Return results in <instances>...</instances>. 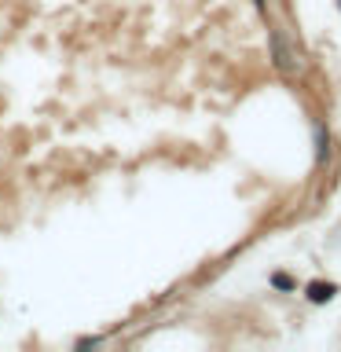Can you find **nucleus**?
I'll use <instances>...</instances> for the list:
<instances>
[{"mask_svg": "<svg viewBox=\"0 0 341 352\" xmlns=\"http://www.w3.org/2000/svg\"><path fill=\"white\" fill-rule=\"evenodd\" d=\"M272 59H275V66H279V70H286V74L297 66L294 55H290V48H286L283 37H279V30H272Z\"/></svg>", "mask_w": 341, "mask_h": 352, "instance_id": "nucleus-1", "label": "nucleus"}, {"mask_svg": "<svg viewBox=\"0 0 341 352\" xmlns=\"http://www.w3.org/2000/svg\"><path fill=\"white\" fill-rule=\"evenodd\" d=\"M312 129H316V165H327L330 158V132L323 121H312Z\"/></svg>", "mask_w": 341, "mask_h": 352, "instance_id": "nucleus-2", "label": "nucleus"}, {"mask_svg": "<svg viewBox=\"0 0 341 352\" xmlns=\"http://www.w3.org/2000/svg\"><path fill=\"white\" fill-rule=\"evenodd\" d=\"M334 294H338L334 283H308V301H316V305H327Z\"/></svg>", "mask_w": 341, "mask_h": 352, "instance_id": "nucleus-3", "label": "nucleus"}, {"mask_svg": "<svg viewBox=\"0 0 341 352\" xmlns=\"http://www.w3.org/2000/svg\"><path fill=\"white\" fill-rule=\"evenodd\" d=\"M272 286L275 290H297L294 275H286V272H272Z\"/></svg>", "mask_w": 341, "mask_h": 352, "instance_id": "nucleus-4", "label": "nucleus"}, {"mask_svg": "<svg viewBox=\"0 0 341 352\" xmlns=\"http://www.w3.org/2000/svg\"><path fill=\"white\" fill-rule=\"evenodd\" d=\"M92 345H99V338H81L77 341V349H92Z\"/></svg>", "mask_w": 341, "mask_h": 352, "instance_id": "nucleus-5", "label": "nucleus"}, {"mask_svg": "<svg viewBox=\"0 0 341 352\" xmlns=\"http://www.w3.org/2000/svg\"><path fill=\"white\" fill-rule=\"evenodd\" d=\"M253 4H257V11H261V15H264V0H253Z\"/></svg>", "mask_w": 341, "mask_h": 352, "instance_id": "nucleus-6", "label": "nucleus"}, {"mask_svg": "<svg viewBox=\"0 0 341 352\" xmlns=\"http://www.w3.org/2000/svg\"><path fill=\"white\" fill-rule=\"evenodd\" d=\"M338 4H341V0H338Z\"/></svg>", "mask_w": 341, "mask_h": 352, "instance_id": "nucleus-7", "label": "nucleus"}]
</instances>
